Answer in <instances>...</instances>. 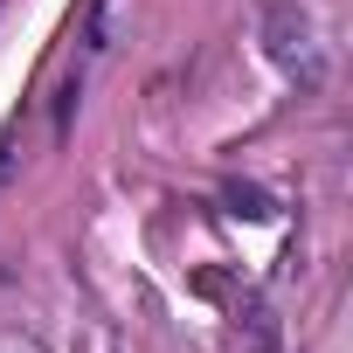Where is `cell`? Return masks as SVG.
I'll return each instance as SVG.
<instances>
[{
	"label": "cell",
	"instance_id": "cell-2",
	"mask_svg": "<svg viewBox=\"0 0 353 353\" xmlns=\"http://www.w3.org/2000/svg\"><path fill=\"white\" fill-rule=\"evenodd\" d=\"M0 166H8V139H0Z\"/></svg>",
	"mask_w": 353,
	"mask_h": 353
},
{
	"label": "cell",
	"instance_id": "cell-1",
	"mask_svg": "<svg viewBox=\"0 0 353 353\" xmlns=\"http://www.w3.org/2000/svg\"><path fill=\"white\" fill-rule=\"evenodd\" d=\"M229 201H236V215H270V201H263V194H256V188H236V194H229Z\"/></svg>",
	"mask_w": 353,
	"mask_h": 353
}]
</instances>
